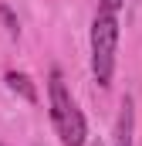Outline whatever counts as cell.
Returning <instances> with one entry per match:
<instances>
[{"instance_id":"5","label":"cell","mask_w":142,"mask_h":146,"mask_svg":"<svg viewBox=\"0 0 142 146\" xmlns=\"http://www.w3.org/2000/svg\"><path fill=\"white\" fill-rule=\"evenodd\" d=\"M0 21L7 24V34H10V37H20V24H17V17H14L10 7H3V3H0Z\"/></svg>"},{"instance_id":"3","label":"cell","mask_w":142,"mask_h":146,"mask_svg":"<svg viewBox=\"0 0 142 146\" xmlns=\"http://www.w3.org/2000/svg\"><path fill=\"white\" fill-rule=\"evenodd\" d=\"M132 133H135V102L125 95L122 109H118V122H115V139L112 146H132Z\"/></svg>"},{"instance_id":"7","label":"cell","mask_w":142,"mask_h":146,"mask_svg":"<svg viewBox=\"0 0 142 146\" xmlns=\"http://www.w3.org/2000/svg\"><path fill=\"white\" fill-rule=\"evenodd\" d=\"M91 146H102V143H91Z\"/></svg>"},{"instance_id":"1","label":"cell","mask_w":142,"mask_h":146,"mask_svg":"<svg viewBox=\"0 0 142 146\" xmlns=\"http://www.w3.org/2000/svg\"><path fill=\"white\" fill-rule=\"evenodd\" d=\"M47 106H51V122H54V133H58L61 146H85L88 143L85 115L74 106L68 85H64V75L58 68H51V78H47Z\"/></svg>"},{"instance_id":"6","label":"cell","mask_w":142,"mask_h":146,"mask_svg":"<svg viewBox=\"0 0 142 146\" xmlns=\"http://www.w3.org/2000/svg\"><path fill=\"white\" fill-rule=\"evenodd\" d=\"M122 3H125V0H102L98 7H108V10H115V14H118V10H122Z\"/></svg>"},{"instance_id":"2","label":"cell","mask_w":142,"mask_h":146,"mask_svg":"<svg viewBox=\"0 0 142 146\" xmlns=\"http://www.w3.org/2000/svg\"><path fill=\"white\" fill-rule=\"evenodd\" d=\"M115 51H118V14L108 7H98L91 17V72L102 88L112 85Z\"/></svg>"},{"instance_id":"4","label":"cell","mask_w":142,"mask_h":146,"mask_svg":"<svg viewBox=\"0 0 142 146\" xmlns=\"http://www.w3.org/2000/svg\"><path fill=\"white\" fill-rule=\"evenodd\" d=\"M3 78H7V88H10V92H17L24 102H31V106L37 102V88H34V82H31V75L14 72V68H10V72L3 75Z\"/></svg>"}]
</instances>
